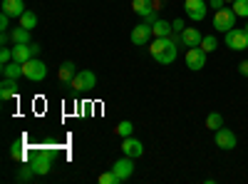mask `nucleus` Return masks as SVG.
I'll return each instance as SVG.
<instances>
[{"label": "nucleus", "mask_w": 248, "mask_h": 184, "mask_svg": "<svg viewBox=\"0 0 248 184\" xmlns=\"http://www.w3.org/2000/svg\"><path fill=\"white\" fill-rule=\"evenodd\" d=\"M176 40L169 35V37H154V43H152V48H149V55L156 60L159 65H171L174 60H176V55H179V50H176Z\"/></svg>", "instance_id": "obj_1"}, {"label": "nucleus", "mask_w": 248, "mask_h": 184, "mask_svg": "<svg viewBox=\"0 0 248 184\" xmlns=\"http://www.w3.org/2000/svg\"><path fill=\"white\" fill-rule=\"evenodd\" d=\"M236 13H233V8H221V10H216V15H214V28L218 30V33H229V30H233L236 28Z\"/></svg>", "instance_id": "obj_2"}, {"label": "nucleus", "mask_w": 248, "mask_h": 184, "mask_svg": "<svg viewBox=\"0 0 248 184\" xmlns=\"http://www.w3.org/2000/svg\"><path fill=\"white\" fill-rule=\"evenodd\" d=\"M23 72H25V77L30 80V83H40V80L47 77V65L37 57H30L28 63H23Z\"/></svg>", "instance_id": "obj_3"}, {"label": "nucleus", "mask_w": 248, "mask_h": 184, "mask_svg": "<svg viewBox=\"0 0 248 184\" xmlns=\"http://www.w3.org/2000/svg\"><path fill=\"white\" fill-rule=\"evenodd\" d=\"M226 45H229L233 52H241V50H248V33L243 28H233L226 33Z\"/></svg>", "instance_id": "obj_4"}, {"label": "nucleus", "mask_w": 248, "mask_h": 184, "mask_svg": "<svg viewBox=\"0 0 248 184\" xmlns=\"http://www.w3.org/2000/svg\"><path fill=\"white\" fill-rule=\"evenodd\" d=\"M75 90H79V92H87V90H94V85H97V75L92 72V70H79L75 77H72V83H70Z\"/></svg>", "instance_id": "obj_5"}, {"label": "nucleus", "mask_w": 248, "mask_h": 184, "mask_svg": "<svg viewBox=\"0 0 248 184\" xmlns=\"http://www.w3.org/2000/svg\"><path fill=\"white\" fill-rule=\"evenodd\" d=\"M30 167L35 169V174H47L50 169H52V154L50 152H35L32 157H30Z\"/></svg>", "instance_id": "obj_6"}, {"label": "nucleus", "mask_w": 248, "mask_h": 184, "mask_svg": "<svg viewBox=\"0 0 248 184\" xmlns=\"http://www.w3.org/2000/svg\"><path fill=\"white\" fill-rule=\"evenodd\" d=\"M206 0H184V10L186 15H189L191 20H196V23H201V20L206 17Z\"/></svg>", "instance_id": "obj_7"}, {"label": "nucleus", "mask_w": 248, "mask_h": 184, "mask_svg": "<svg viewBox=\"0 0 248 184\" xmlns=\"http://www.w3.org/2000/svg\"><path fill=\"white\" fill-rule=\"evenodd\" d=\"M186 67L203 70L206 67V52L201 48H189V50H186Z\"/></svg>", "instance_id": "obj_8"}, {"label": "nucleus", "mask_w": 248, "mask_h": 184, "mask_svg": "<svg viewBox=\"0 0 248 184\" xmlns=\"http://www.w3.org/2000/svg\"><path fill=\"white\" fill-rule=\"evenodd\" d=\"M132 43L134 45H147L149 43V37H152V25L144 20V23H139V25H134V30H132Z\"/></svg>", "instance_id": "obj_9"}, {"label": "nucleus", "mask_w": 248, "mask_h": 184, "mask_svg": "<svg viewBox=\"0 0 248 184\" xmlns=\"http://www.w3.org/2000/svg\"><path fill=\"white\" fill-rule=\"evenodd\" d=\"M112 169H114V172L122 177V182H127V179L134 174V159L124 154L122 159H117V162H114V167H112Z\"/></svg>", "instance_id": "obj_10"}, {"label": "nucleus", "mask_w": 248, "mask_h": 184, "mask_svg": "<svg viewBox=\"0 0 248 184\" xmlns=\"http://www.w3.org/2000/svg\"><path fill=\"white\" fill-rule=\"evenodd\" d=\"M122 152L127 154V157H132V159H137V157L144 154V145H141L137 137H124V142H122Z\"/></svg>", "instance_id": "obj_11"}, {"label": "nucleus", "mask_w": 248, "mask_h": 184, "mask_svg": "<svg viewBox=\"0 0 248 184\" xmlns=\"http://www.w3.org/2000/svg\"><path fill=\"white\" fill-rule=\"evenodd\" d=\"M236 134L231 132V130H226V127H221V130H216V147H221V150H233L236 147Z\"/></svg>", "instance_id": "obj_12"}, {"label": "nucleus", "mask_w": 248, "mask_h": 184, "mask_svg": "<svg viewBox=\"0 0 248 184\" xmlns=\"http://www.w3.org/2000/svg\"><path fill=\"white\" fill-rule=\"evenodd\" d=\"M201 40H203V35L196 28H184V33H181V45L184 48H199Z\"/></svg>", "instance_id": "obj_13"}, {"label": "nucleus", "mask_w": 248, "mask_h": 184, "mask_svg": "<svg viewBox=\"0 0 248 184\" xmlns=\"http://www.w3.org/2000/svg\"><path fill=\"white\" fill-rule=\"evenodd\" d=\"M17 97V80H10V77H3V83H0V100L8 102Z\"/></svg>", "instance_id": "obj_14"}, {"label": "nucleus", "mask_w": 248, "mask_h": 184, "mask_svg": "<svg viewBox=\"0 0 248 184\" xmlns=\"http://www.w3.org/2000/svg\"><path fill=\"white\" fill-rule=\"evenodd\" d=\"M30 57H37L35 50H32V43L30 45H13V60H17V63H28Z\"/></svg>", "instance_id": "obj_15"}, {"label": "nucleus", "mask_w": 248, "mask_h": 184, "mask_svg": "<svg viewBox=\"0 0 248 184\" xmlns=\"http://www.w3.org/2000/svg\"><path fill=\"white\" fill-rule=\"evenodd\" d=\"M0 8H3V13H8L10 17H20L25 13V3H23V0H3V5H0Z\"/></svg>", "instance_id": "obj_16"}, {"label": "nucleus", "mask_w": 248, "mask_h": 184, "mask_svg": "<svg viewBox=\"0 0 248 184\" xmlns=\"http://www.w3.org/2000/svg\"><path fill=\"white\" fill-rule=\"evenodd\" d=\"M30 33H32V30H28V28H23V25L13 28V30H10L13 45H30Z\"/></svg>", "instance_id": "obj_17"}, {"label": "nucleus", "mask_w": 248, "mask_h": 184, "mask_svg": "<svg viewBox=\"0 0 248 184\" xmlns=\"http://www.w3.org/2000/svg\"><path fill=\"white\" fill-rule=\"evenodd\" d=\"M174 33V28H171V23H167V20H154V23H152V35L154 37H169Z\"/></svg>", "instance_id": "obj_18"}, {"label": "nucleus", "mask_w": 248, "mask_h": 184, "mask_svg": "<svg viewBox=\"0 0 248 184\" xmlns=\"http://www.w3.org/2000/svg\"><path fill=\"white\" fill-rule=\"evenodd\" d=\"M75 75H77V72H75V63H72V60H65V63L60 65V72H57V77H60V83H65V85H70Z\"/></svg>", "instance_id": "obj_19"}, {"label": "nucleus", "mask_w": 248, "mask_h": 184, "mask_svg": "<svg viewBox=\"0 0 248 184\" xmlns=\"http://www.w3.org/2000/svg\"><path fill=\"white\" fill-rule=\"evenodd\" d=\"M0 70H3V77H10V80H17V77L25 75V72H23V63H17V60H10V63L3 65Z\"/></svg>", "instance_id": "obj_20"}, {"label": "nucleus", "mask_w": 248, "mask_h": 184, "mask_svg": "<svg viewBox=\"0 0 248 184\" xmlns=\"http://www.w3.org/2000/svg\"><path fill=\"white\" fill-rule=\"evenodd\" d=\"M132 10H134V13H139L141 17H149V15H154L152 0H132Z\"/></svg>", "instance_id": "obj_21"}, {"label": "nucleus", "mask_w": 248, "mask_h": 184, "mask_svg": "<svg viewBox=\"0 0 248 184\" xmlns=\"http://www.w3.org/2000/svg\"><path fill=\"white\" fill-rule=\"evenodd\" d=\"M17 25H23V28H28V30L37 28V15H35L32 10H25L23 15L17 17Z\"/></svg>", "instance_id": "obj_22"}, {"label": "nucleus", "mask_w": 248, "mask_h": 184, "mask_svg": "<svg viewBox=\"0 0 248 184\" xmlns=\"http://www.w3.org/2000/svg\"><path fill=\"white\" fill-rule=\"evenodd\" d=\"M114 132H117V134H119L122 139H124V137H132V134H134V125H132L129 119H122L119 125L114 127Z\"/></svg>", "instance_id": "obj_23"}, {"label": "nucleus", "mask_w": 248, "mask_h": 184, "mask_svg": "<svg viewBox=\"0 0 248 184\" xmlns=\"http://www.w3.org/2000/svg\"><path fill=\"white\" fill-rule=\"evenodd\" d=\"M206 127H209L211 132H216V130H221V127H223V117H221L218 112H211L209 117H206Z\"/></svg>", "instance_id": "obj_24"}, {"label": "nucleus", "mask_w": 248, "mask_h": 184, "mask_svg": "<svg viewBox=\"0 0 248 184\" xmlns=\"http://www.w3.org/2000/svg\"><path fill=\"white\" fill-rule=\"evenodd\" d=\"M206 55H209V52H214L216 48H218V40L214 37V35H203V40H201V45H199Z\"/></svg>", "instance_id": "obj_25"}, {"label": "nucleus", "mask_w": 248, "mask_h": 184, "mask_svg": "<svg viewBox=\"0 0 248 184\" xmlns=\"http://www.w3.org/2000/svg\"><path fill=\"white\" fill-rule=\"evenodd\" d=\"M97 182H99V184H122V177H119L114 169H109V172H105V174H99Z\"/></svg>", "instance_id": "obj_26"}, {"label": "nucleus", "mask_w": 248, "mask_h": 184, "mask_svg": "<svg viewBox=\"0 0 248 184\" xmlns=\"http://www.w3.org/2000/svg\"><path fill=\"white\" fill-rule=\"evenodd\" d=\"M233 13L238 17H248V0H233Z\"/></svg>", "instance_id": "obj_27"}, {"label": "nucleus", "mask_w": 248, "mask_h": 184, "mask_svg": "<svg viewBox=\"0 0 248 184\" xmlns=\"http://www.w3.org/2000/svg\"><path fill=\"white\" fill-rule=\"evenodd\" d=\"M32 177H35V169L30 167V162H28V165H25L23 169H20V172H17V182H30Z\"/></svg>", "instance_id": "obj_28"}, {"label": "nucleus", "mask_w": 248, "mask_h": 184, "mask_svg": "<svg viewBox=\"0 0 248 184\" xmlns=\"http://www.w3.org/2000/svg\"><path fill=\"white\" fill-rule=\"evenodd\" d=\"M10 157L13 159H25V147L20 145V142H17V145H13L10 147Z\"/></svg>", "instance_id": "obj_29"}, {"label": "nucleus", "mask_w": 248, "mask_h": 184, "mask_svg": "<svg viewBox=\"0 0 248 184\" xmlns=\"http://www.w3.org/2000/svg\"><path fill=\"white\" fill-rule=\"evenodd\" d=\"M13 60V48H3L0 50V65H8Z\"/></svg>", "instance_id": "obj_30"}, {"label": "nucleus", "mask_w": 248, "mask_h": 184, "mask_svg": "<svg viewBox=\"0 0 248 184\" xmlns=\"http://www.w3.org/2000/svg\"><path fill=\"white\" fill-rule=\"evenodd\" d=\"M8 28H10V15L0 13V30H8Z\"/></svg>", "instance_id": "obj_31"}, {"label": "nucleus", "mask_w": 248, "mask_h": 184, "mask_svg": "<svg viewBox=\"0 0 248 184\" xmlns=\"http://www.w3.org/2000/svg\"><path fill=\"white\" fill-rule=\"evenodd\" d=\"M171 28H174V33H184V28H186V25H184V20H181V17H176L174 23H171Z\"/></svg>", "instance_id": "obj_32"}, {"label": "nucleus", "mask_w": 248, "mask_h": 184, "mask_svg": "<svg viewBox=\"0 0 248 184\" xmlns=\"http://www.w3.org/2000/svg\"><path fill=\"white\" fill-rule=\"evenodd\" d=\"M238 72H241L243 77H248V60H243V63L238 65Z\"/></svg>", "instance_id": "obj_33"}, {"label": "nucleus", "mask_w": 248, "mask_h": 184, "mask_svg": "<svg viewBox=\"0 0 248 184\" xmlns=\"http://www.w3.org/2000/svg\"><path fill=\"white\" fill-rule=\"evenodd\" d=\"M223 3H226V0H211V8L221 10V8H223Z\"/></svg>", "instance_id": "obj_34"}, {"label": "nucleus", "mask_w": 248, "mask_h": 184, "mask_svg": "<svg viewBox=\"0 0 248 184\" xmlns=\"http://www.w3.org/2000/svg\"><path fill=\"white\" fill-rule=\"evenodd\" d=\"M243 30H246V33H248V23H246V28H243Z\"/></svg>", "instance_id": "obj_35"}, {"label": "nucleus", "mask_w": 248, "mask_h": 184, "mask_svg": "<svg viewBox=\"0 0 248 184\" xmlns=\"http://www.w3.org/2000/svg\"><path fill=\"white\" fill-rule=\"evenodd\" d=\"M226 3H233V0H226Z\"/></svg>", "instance_id": "obj_36"}]
</instances>
